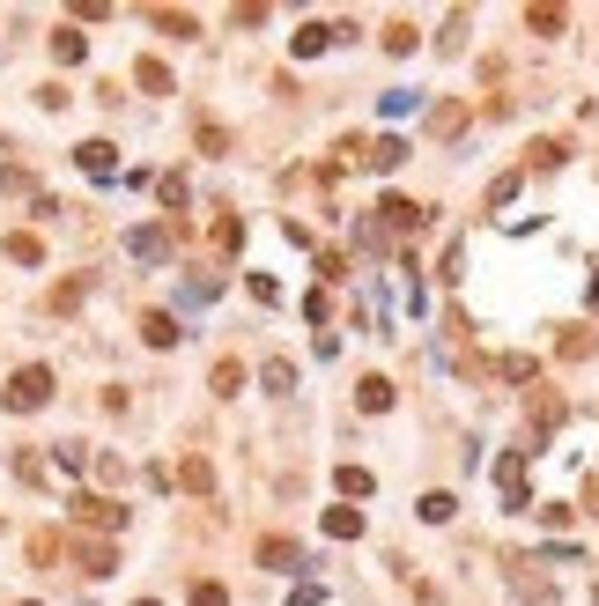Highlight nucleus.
I'll return each instance as SVG.
<instances>
[{
	"mask_svg": "<svg viewBox=\"0 0 599 606\" xmlns=\"http://www.w3.org/2000/svg\"><path fill=\"white\" fill-rule=\"evenodd\" d=\"M563 422H570V400H563V392H540V400H533V437H526V444H540L548 429H563Z\"/></svg>",
	"mask_w": 599,
	"mask_h": 606,
	"instance_id": "nucleus-5",
	"label": "nucleus"
},
{
	"mask_svg": "<svg viewBox=\"0 0 599 606\" xmlns=\"http://www.w3.org/2000/svg\"><path fill=\"white\" fill-rule=\"evenodd\" d=\"M156 193H163V207H171V215H178V207H185V200H193V185H185V178H178V170H171V178H156Z\"/></svg>",
	"mask_w": 599,
	"mask_h": 606,
	"instance_id": "nucleus-30",
	"label": "nucleus"
},
{
	"mask_svg": "<svg viewBox=\"0 0 599 606\" xmlns=\"http://www.w3.org/2000/svg\"><path fill=\"white\" fill-rule=\"evenodd\" d=\"M237 244H245V222L222 215V222H215V252H237Z\"/></svg>",
	"mask_w": 599,
	"mask_h": 606,
	"instance_id": "nucleus-33",
	"label": "nucleus"
},
{
	"mask_svg": "<svg viewBox=\"0 0 599 606\" xmlns=\"http://www.w3.org/2000/svg\"><path fill=\"white\" fill-rule=\"evenodd\" d=\"M326 540H363V510H326Z\"/></svg>",
	"mask_w": 599,
	"mask_h": 606,
	"instance_id": "nucleus-15",
	"label": "nucleus"
},
{
	"mask_svg": "<svg viewBox=\"0 0 599 606\" xmlns=\"http://www.w3.org/2000/svg\"><path fill=\"white\" fill-rule=\"evenodd\" d=\"M555 355H563V363H585L592 355V326H570L563 340H555Z\"/></svg>",
	"mask_w": 599,
	"mask_h": 606,
	"instance_id": "nucleus-20",
	"label": "nucleus"
},
{
	"mask_svg": "<svg viewBox=\"0 0 599 606\" xmlns=\"http://www.w3.org/2000/svg\"><path fill=\"white\" fill-rule=\"evenodd\" d=\"M126 252H134V259H163V252H171V230H156V222H141V230L126 237Z\"/></svg>",
	"mask_w": 599,
	"mask_h": 606,
	"instance_id": "nucleus-11",
	"label": "nucleus"
},
{
	"mask_svg": "<svg viewBox=\"0 0 599 606\" xmlns=\"http://www.w3.org/2000/svg\"><path fill=\"white\" fill-rule=\"evenodd\" d=\"M304 318H311V326H326V318H333V289H311L304 296Z\"/></svg>",
	"mask_w": 599,
	"mask_h": 606,
	"instance_id": "nucleus-36",
	"label": "nucleus"
},
{
	"mask_svg": "<svg viewBox=\"0 0 599 606\" xmlns=\"http://www.w3.org/2000/svg\"><path fill=\"white\" fill-rule=\"evenodd\" d=\"M563 156H570L563 141H533V148H526V163H533V170H555V163H563Z\"/></svg>",
	"mask_w": 599,
	"mask_h": 606,
	"instance_id": "nucleus-29",
	"label": "nucleus"
},
{
	"mask_svg": "<svg viewBox=\"0 0 599 606\" xmlns=\"http://www.w3.org/2000/svg\"><path fill=\"white\" fill-rule=\"evenodd\" d=\"M429 126L452 141V134H466V111H459V104H437V111H429Z\"/></svg>",
	"mask_w": 599,
	"mask_h": 606,
	"instance_id": "nucleus-26",
	"label": "nucleus"
},
{
	"mask_svg": "<svg viewBox=\"0 0 599 606\" xmlns=\"http://www.w3.org/2000/svg\"><path fill=\"white\" fill-rule=\"evenodd\" d=\"M363 163H370V170H400V163H407V141H400V134H385V141H363Z\"/></svg>",
	"mask_w": 599,
	"mask_h": 606,
	"instance_id": "nucleus-8",
	"label": "nucleus"
},
{
	"mask_svg": "<svg viewBox=\"0 0 599 606\" xmlns=\"http://www.w3.org/2000/svg\"><path fill=\"white\" fill-rule=\"evenodd\" d=\"M289 45H296V60H318V52L333 45V23H304V30L289 37Z\"/></svg>",
	"mask_w": 599,
	"mask_h": 606,
	"instance_id": "nucleus-13",
	"label": "nucleus"
},
{
	"mask_svg": "<svg viewBox=\"0 0 599 606\" xmlns=\"http://www.w3.org/2000/svg\"><path fill=\"white\" fill-rule=\"evenodd\" d=\"M222 296V281H208V274H200V281H185V289H178V303H193V311H200V303H215Z\"/></svg>",
	"mask_w": 599,
	"mask_h": 606,
	"instance_id": "nucleus-31",
	"label": "nucleus"
},
{
	"mask_svg": "<svg viewBox=\"0 0 599 606\" xmlns=\"http://www.w3.org/2000/svg\"><path fill=\"white\" fill-rule=\"evenodd\" d=\"M496 377H503V385H533V377H540V363H533V355H503V363H496Z\"/></svg>",
	"mask_w": 599,
	"mask_h": 606,
	"instance_id": "nucleus-19",
	"label": "nucleus"
},
{
	"mask_svg": "<svg viewBox=\"0 0 599 606\" xmlns=\"http://www.w3.org/2000/svg\"><path fill=\"white\" fill-rule=\"evenodd\" d=\"M67 510H74V525H89V533H119V525H126V510L111 503V496H89V488H82Z\"/></svg>",
	"mask_w": 599,
	"mask_h": 606,
	"instance_id": "nucleus-3",
	"label": "nucleus"
},
{
	"mask_svg": "<svg viewBox=\"0 0 599 606\" xmlns=\"http://www.w3.org/2000/svg\"><path fill=\"white\" fill-rule=\"evenodd\" d=\"M208 385L222 392V400H230V392H237V385H245V363H215V377H208Z\"/></svg>",
	"mask_w": 599,
	"mask_h": 606,
	"instance_id": "nucleus-34",
	"label": "nucleus"
},
{
	"mask_svg": "<svg viewBox=\"0 0 599 606\" xmlns=\"http://www.w3.org/2000/svg\"><path fill=\"white\" fill-rule=\"evenodd\" d=\"M511 606H555V584H540L533 570H518V599Z\"/></svg>",
	"mask_w": 599,
	"mask_h": 606,
	"instance_id": "nucleus-16",
	"label": "nucleus"
},
{
	"mask_svg": "<svg viewBox=\"0 0 599 606\" xmlns=\"http://www.w3.org/2000/svg\"><path fill=\"white\" fill-rule=\"evenodd\" d=\"M318 599H326V584H296L289 592V606H318Z\"/></svg>",
	"mask_w": 599,
	"mask_h": 606,
	"instance_id": "nucleus-39",
	"label": "nucleus"
},
{
	"mask_svg": "<svg viewBox=\"0 0 599 606\" xmlns=\"http://www.w3.org/2000/svg\"><path fill=\"white\" fill-rule=\"evenodd\" d=\"M370 222H378V237L392 244V230H400V237H407V230H422V222H429V207H415V200H400V193H385L378 207H370Z\"/></svg>",
	"mask_w": 599,
	"mask_h": 606,
	"instance_id": "nucleus-2",
	"label": "nucleus"
},
{
	"mask_svg": "<svg viewBox=\"0 0 599 606\" xmlns=\"http://www.w3.org/2000/svg\"><path fill=\"white\" fill-rule=\"evenodd\" d=\"M178 481L193 488V496H215V466H208V459H185V466H178Z\"/></svg>",
	"mask_w": 599,
	"mask_h": 606,
	"instance_id": "nucleus-18",
	"label": "nucleus"
},
{
	"mask_svg": "<svg viewBox=\"0 0 599 606\" xmlns=\"http://www.w3.org/2000/svg\"><path fill=\"white\" fill-rule=\"evenodd\" d=\"M141 340H148V348H178L185 333H178V318H171V311H148V318H141Z\"/></svg>",
	"mask_w": 599,
	"mask_h": 606,
	"instance_id": "nucleus-10",
	"label": "nucleus"
},
{
	"mask_svg": "<svg viewBox=\"0 0 599 606\" xmlns=\"http://www.w3.org/2000/svg\"><path fill=\"white\" fill-rule=\"evenodd\" d=\"M8 259H15V267H37V259H45V244H37L30 230H15V237H8Z\"/></svg>",
	"mask_w": 599,
	"mask_h": 606,
	"instance_id": "nucleus-24",
	"label": "nucleus"
},
{
	"mask_svg": "<svg viewBox=\"0 0 599 606\" xmlns=\"http://www.w3.org/2000/svg\"><path fill=\"white\" fill-rule=\"evenodd\" d=\"M23 606H37V599H23Z\"/></svg>",
	"mask_w": 599,
	"mask_h": 606,
	"instance_id": "nucleus-43",
	"label": "nucleus"
},
{
	"mask_svg": "<svg viewBox=\"0 0 599 606\" xmlns=\"http://www.w3.org/2000/svg\"><path fill=\"white\" fill-rule=\"evenodd\" d=\"M496 496H503V510H533V496H526V459H518V451L496 466Z\"/></svg>",
	"mask_w": 599,
	"mask_h": 606,
	"instance_id": "nucleus-4",
	"label": "nucleus"
},
{
	"mask_svg": "<svg viewBox=\"0 0 599 606\" xmlns=\"http://www.w3.org/2000/svg\"><path fill=\"white\" fill-rule=\"evenodd\" d=\"M259 562H267V570H296V562H304V547H296V540H259Z\"/></svg>",
	"mask_w": 599,
	"mask_h": 606,
	"instance_id": "nucleus-12",
	"label": "nucleus"
},
{
	"mask_svg": "<svg viewBox=\"0 0 599 606\" xmlns=\"http://www.w3.org/2000/svg\"><path fill=\"white\" fill-rule=\"evenodd\" d=\"M74 163H82L89 178H111V170H119V148H111V141H82V148H74Z\"/></svg>",
	"mask_w": 599,
	"mask_h": 606,
	"instance_id": "nucleus-7",
	"label": "nucleus"
},
{
	"mask_svg": "<svg viewBox=\"0 0 599 606\" xmlns=\"http://www.w3.org/2000/svg\"><path fill=\"white\" fill-rule=\"evenodd\" d=\"M259 385H267V392H296V363H282V355H274V363L259 370Z\"/></svg>",
	"mask_w": 599,
	"mask_h": 606,
	"instance_id": "nucleus-25",
	"label": "nucleus"
},
{
	"mask_svg": "<svg viewBox=\"0 0 599 606\" xmlns=\"http://www.w3.org/2000/svg\"><path fill=\"white\" fill-rule=\"evenodd\" d=\"M355 407H363V414H385V407H392V377H363V385H355Z\"/></svg>",
	"mask_w": 599,
	"mask_h": 606,
	"instance_id": "nucleus-14",
	"label": "nucleus"
},
{
	"mask_svg": "<svg viewBox=\"0 0 599 606\" xmlns=\"http://www.w3.org/2000/svg\"><path fill=\"white\" fill-rule=\"evenodd\" d=\"M134 606H163V599H134Z\"/></svg>",
	"mask_w": 599,
	"mask_h": 606,
	"instance_id": "nucleus-42",
	"label": "nucleus"
},
{
	"mask_svg": "<svg viewBox=\"0 0 599 606\" xmlns=\"http://www.w3.org/2000/svg\"><path fill=\"white\" fill-rule=\"evenodd\" d=\"M52 60H60V67H82V60H89V37L74 30V23H67V30H52Z\"/></svg>",
	"mask_w": 599,
	"mask_h": 606,
	"instance_id": "nucleus-9",
	"label": "nucleus"
},
{
	"mask_svg": "<svg viewBox=\"0 0 599 606\" xmlns=\"http://www.w3.org/2000/svg\"><path fill=\"white\" fill-rule=\"evenodd\" d=\"M333 488H341V496H370V466H341V473H333Z\"/></svg>",
	"mask_w": 599,
	"mask_h": 606,
	"instance_id": "nucleus-28",
	"label": "nucleus"
},
{
	"mask_svg": "<svg viewBox=\"0 0 599 606\" xmlns=\"http://www.w3.org/2000/svg\"><path fill=\"white\" fill-rule=\"evenodd\" d=\"M585 510H592V518H599V481H585Z\"/></svg>",
	"mask_w": 599,
	"mask_h": 606,
	"instance_id": "nucleus-40",
	"label": "nucleus"
},
{
	"mask_svg": "<svg viewBox=\"0 0 599 606\" xmlns=\"http://www.w3.org/2000/svg\"><path fill=\"white\" fill-rule=\"evenodd\" d=\"M245 289H252L259 303H282V281H274V274H252V281H245Z\"/></svg>",
	"mask_w": 599,
	"mask_h": 606,
	"instance_id": "nucleus-37",
	"label": "nucleus"
},
{
	"mask_svg": "<svg viewBox=\"0 0 599 606\" xmlns=\"http://www.w3.org/2000/svg\"><path fill=\"white\" fill-rule=\"evenodd\" d=\"M526 30H540V37H563V30H570V15H563V8H526Z\"/></svg>",
	"mask_w": 599,
	"mask_h": 606,
	"instance_id": "nucleus-22",
	"label": "nucleus"
},
{
	"mask_svg": "<svg viewBox=\"0 0 599 606\" xmlns=\"http://www.w3.org/2000/svg\"><path fill=\"white\" fill-rule=\"evenodd\" d=\"M452 510H459V496H444V488H429V496H422V525H452Z\"/></svg>",
	"mask_w": 599,
	"mask_h": 606,
	"instance_id": "nucleus-21",
	"label": "nucleus"
},
{
	"mask_svg": "<svg viewBox=\"0 0 599 606\" xmlns=\"http://www.w3.org/2000/svg\"><path fill=\"white\" fill-rule=\"evenodd\" d=\"M74 562H82L89 577H111V570H119V547H111V540H82V547H74Z\"/></svg>",
	"mask_w": 599,
	"mask_h": 606,
	"instance_id": "nucleus-6",
	"label": "nucleus"
},
{
	"mask_svg": "<svg viewBox=\"0 0 599 606\" xmlns=\"http://www.w3.org/2000/svg\"><path fill=\"white\" fill-rule=\"evenodd\" d=\"M592 303H599V267H592Z\"/></svg>",
	"mask_w": 599,
	"mask_h": 606,
	"instance_id": "nucleus-41",
	"label": "nucleus"
},
{
	"mask_svg": "<svg viewBox=\"0 0 599 606\" xmlns=\"http://www.w3.org/2000/svg\"><path fill=\"white\" fill-rule=\"evenodd\" d=\"M415 45H422L415 23H392V30H385V52H392V60H400V52H415Z\"/></svg>",
	"mask_w": 599,
	"mask_h": 606,
	"instance_id": "nucleus-27",
	"label": "nucleus"
},
{
	"mask_svg": "<svg viewBox=\"0 0 599 606\" xmlns=\"http://www.w3.org/2000/svg\"><path fill=\"white\" fill-rule=\"evenodd\" d=\"M415 104H422V89H385V97H378V111H385V119H407Z\"/></svg>",
	"mask_w": 599,
	"mask_h": 606,
	"instance_id": "nucleus-23",
	"label": "nucleus"
},
{
	"mask_svg": "<svg viewBox=\"0 0 599 606\" xmlns=\"http://www.w3.org/2000/svg\"><path fill=\"white\" fill-rule=\"evenodd\" d=\"M193 606H230V592L222 584H193Z\"/></svg>",
	"mask_w": 599,
	"mask_h": 606,
	"instance_id": "nucleus-38",
	"label": "nucleus"
},
{
	"mask_svg": "<svg viewBox=\"0 0 599 606\" xmlns=\"http://www.w3.org/2000/svg\"><path fill=\"white\" fill-rule=\"evenodd\" d=\"M518 185H526V178H518V170H503V178L489 185V207H511V200H518Z\"/></svg>",
	"mask_w": 599,
	"mask_h": 606,
	"instance_id": "nucleus-35",
	"label": "nucleus"
},
{
	"mask_svg": "<svg viewBox=\"0 0 599 606\" xmlns=\"http://www.w3.org/2000/svg\"><path fill=\"white\" fill-rule=\"evenodd\" d=\"M156 30H171V37H200L193 15H178V8H156Z\"/></svg>",
	"mask_w": 599,
	"mask_h": 606,
	"instance_id": "nucleus-32",
	"label": "nucleus"
},
{
	"mask_svg": "<svg viewBox=\"0 0 599 606\" xmlns=\"http://www.w3.org/2000/svg\"><path fill=\"white\" fill-rule=\"evenodd\" d=\"M134 82L148 89V97H171V67H163V60H141V67H134Z\"/></svg>",
	"mask_w": 599,
	"mask_h": 606,
	"instance_id": "nucleus-17",
	"label": "nucleus"
},
{
	"mask_svg": "<svg viewBox=\"0 0 599 606\" xmlns=\"http://www.w3.org/2000/svg\"><path fill=\"white\" fill-rule=\"evenodd\" d=\"M0 400H8L15 414H37V407L52 400V370H45V363H23V370L8 377V392H0Z\"/></svg>",
	"mask_w": 599,
	"mask_h": 606,
	"instance_id": "nucleus-1",
	"label": "nucleus"
}]
</instances>
